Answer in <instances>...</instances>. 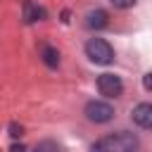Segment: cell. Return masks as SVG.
<instances>
[{"instance_id": "obj_7", "label": "cell", "mask_w": 152, "mask_h": 152, "mask_svg": "<svg viewBox=\"0 0 152 152\" xmlns=\"http://www.w3.org/2000/svg\"><path fill=\"white\" fill-rule=\"evenodd\" d=\"M109 21H107V12L104 10H93V12H88V17H86V26L88 28H95V31H100V28H104Z\"/></svg>"}, {"instance_id": "obj_10", "label": "cell", "mask_w": 152, "mask_h": 152, "mask_svg": "<svg viewBox=\"0 0 152 152\" xmlns=\"http://www.w3.org/2000/svg\"><path fill=\"white\" fill-rule=\"evenodd\" d=\"M33 152H59V147H57L55 142H40Z\"/></svg>"}, {"instance_id": "obj_9", "label": "cell", "mask_w": 152, "mask_h": 152, "mask_svg": "<svg viewBox=\"0 0 152 152\" xmlns=\"http://www.w3.org/2000/svg\"><path fill=\"white\" fill-rule=\"evenodd\" d=\"M109 2H112L116 10H128V7H133L138 0H109Z\"/></svg>"}, {"instance_id": "obj_6", "label": "cell", "mask_w": 152, "mask_h": 152, "mask_svg": "<svg viewBox=\"0 0 152 152\" xmlns=\"http://www.w3.org/2000/svg\"><path fill=\"white\" fill-rule=\"evenodd\" d=\"M21 12H24V21H26V24H33V21L45 19V10L38 7L33 0H24V2H21Z\"/></svg>"}, {"instance_id": "obj_5", "label": "cell", "mask_w": 152, "mask_h": 152, "mask_svg": "<svg viewBox=\"0 0 152 152\" xmlns=\"http://www.w3.org/2000/svg\"><path fill=\"white\" fill-rule=\"evenodd\" d=\"M133 121L140 126V128H152V104L150 102H140L133 112H131Z\"/></svg>"}, {"instance_id": "obj_13", "label": "cell", "mask_w": 152, "mask_h": 152, "mask_svg": "<svg viewBox=\"0 0 152 152\" xmlns=\"http://www.w3.org/2000/svg\"><path fill=\"white\" fill-rule=\"evenodd\" d=\"M12 152H26L24 145H12Z\"/></svg>"}, {"instance_id": "obj_11", "label": "cell", "mask_w": 152, "mask_h": 152, "mask_svg": "<svg viewBox=\"0 0 152 152\" xmlns=\"http://www.w3.org/2000/svg\"><path fill=\"white\" fill-rule=\"evenodd\" d=\"M21 131H24L21 126H17V124H10V135H12V138H19V135H21Z\"/></svg>"}, {"instance_id": "obj_12", "label": "cell", "mask_w": 152, "mask_h": 152, "mask_svg": "<svg viewBox=\"0 0 152 152\" xmlns=\"http://www.w3.org/2000/svg\"><path fill=\"white\" fill-rule=\"evenodd\" d=\"M142 86H145V88H147V90H152V71H150V74H145V76H142Z\"/></svg>"}, {"instance_id": "obj_1", "label": "cell", "mask_w": 152, "mask_h": 152, "mask_svg": "<svg viewBox=\"0 0 152 152\" xmlns=\"http://www.w3.org/2000/svg\"><path fill=\"white\" fill-rule=\"evenodd\" d=\"M135 150H138V138L126 131L104 135L90 147V152H135Z\"/></svg>"}, {"instance_id": "obj_4", "label": "cell", "mask_w": 152, "mask_h": 152, "mask_svg": "<svg viewBox=\"0 0 152 152\" xmlns=\"http://www.w3.org/2000/svg\"><path fill=\"white\" fill-rule=\"evenodd\" d=\"M97 90L104 97H119L121 90H124V83L114 74H102V76H97Z\"/></svg>"}, {"instance_id": "obj_3", "label": "cell", "mask_w": 152, "mask_h": 152, "mask_svg": "<svg viewBox=\"0 0 152 152\" xmlns=\"http://www.w3.org/2000/svg\"><path fill=\"white\" fill-rule=\"evenodd\" d=\"M83 114H86V119H88V121H93V124H107V121L114 116V109H112V104H109V102L90 100V102L86 104Z\"/></svg>"}, {"instance_id": "obj_8", "label": "cell", "mask_w": 152, "mask_h": 152, "mask_svg": "<svg viewBox=\"0 0 152 152\" xmlns=\"http://www.w3.org/2000/svg\"><path fill=\"white\" fill-rule=\"evenodd\" d=\"M43 62H45L48 66H52V69H55V66L59 64V52H57L55 48L45 45V48H43Z\"/></svg>"}, {"instance_id": "obj_2", "label": "cell", "mask_w": 152, "mask_h": 152, "mask_svg": "<svg viewBox=\"0 0 152 152\" xmlns=\"http://www.w3.org/2000/svg\"><path fill=\"white\" fill-rule=\"evenodd\" d=\"M86 55L95 64H112V59H114V50L104 38H90L86 43Z\"/></svg>"}]
</instances>
